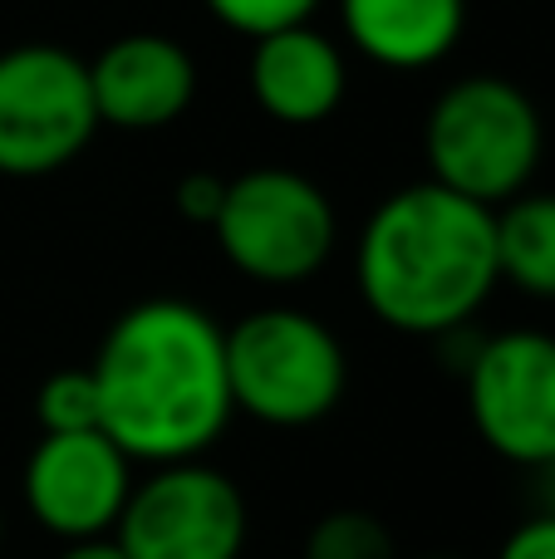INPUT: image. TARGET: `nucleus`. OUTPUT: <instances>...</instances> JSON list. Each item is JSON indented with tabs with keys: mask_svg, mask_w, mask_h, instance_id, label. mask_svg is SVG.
Instances as JSON below:
<instances>
[{
	"mask_svg": "<svg viewBox=\"0 0 555 559\" xmlns=\"http://www.w3.org/2000/svg\"><path fill=\"white\" fill-rule=\"evenodd\" d=\"M88 373L98 388V432L133 466L197 462L236 417L226 329L192 299L157 295L123 309Z\"/></svg>",
	"mask_w": 555,
	"mask_h": 559,
	"instance_id": "f257e3e1",
	"label": "nucleus"
},
{
	"mask_svg": "<svg viewBox=\"0 0 555 559\" xmlns=\"http://www.w3.org/2000/svg\"><path fill=\"white\" fill-rule=\"evenodd\" d=\"M354 285L369 314L399 334H458L501 285L497 212L438 182L399 187L364 222Z\"/></svg>",
	"mask_w": 555,
	"mask_h": 559,
	"instance_id": "f03ea898",
	"label": "nucleus"
},
{
	"mask_svg": "<svg viewBox=\"0 0 555 559\" xmlns=\"http://www.w3.org/2000/svg\"><path fill=\"white\" fill-rule=\"evenodd\" d=\"M541 153H546L541 108L531 104L527 88L501 74L452 79L423 118L428 182L492 212L527 192Z\"/></svg>",
	"mask_w": 555,
	"mask_h": 559,
	"instance_id": "7ed1b4c3",
	"label": "nucleus"
},
{
	"mask_svg": "<svg viewBox=\"0 0 555 559\" xmlns=\"http://www.w3.org/2000/svg\"><path fill=\"white\" fill-rule=\"evenodd\" d=\"M226 378L236 413L261 427L300 432L340 407L350 358L324 319L291 305H265L226 329Z\"/></svg>",
	"mask_w": 555,
	"mask_h": 559,
	"instance_id": "20e7f679",
	"label": "nucleus"
},
{
	"mask_svg": "<svg viewBox=\"0 0 555 559\" xmlns=\"http://www.w3.org/2000/svg\"><path fill=\"white\" fill-rule=\"evenodd\" d=\"M212 236L236 275L285 289L330 265L340 216L315 177L295 167H251L226 182Z\"/></svg>",
	"mask_w": 555,
	"mask_h": 559,
	"instance_id": "39448f33",
	"label": "nucleus"
},
{
	"mask_svg": "<svg viewBox=\"0 0 555 559\" xmlns=\"http://www.w3.org/2000/svg\"><path fill=\"white\" fill-rule=\"evenodd\" d=\"M98 133L88 64L59 45L0 55V177H49Z\"/></svg>",
	"mask_w": 555,
	"mask_h": 559,
	"instance_id": "423d86ee",
	"label": "nucleus"
},
{
	"mask_svg": "<svg viewBox=\"0 0 555 559\" xmlns=\"http://www.w3.org/2000/svg\"><path fill=\"white\" fill-rule=\"evenodd\" d=\"M114 540L128 559H241L251 540L246 496L206 456L147 466L133 481Z\"/></svg>",
	"mask_w": 555,
	"mask_h": 559,
	"instance_id": "0eeeda50",
	"label": "nucleus"
},
{
	"mask_svg": "<svg viewBox=\"0 0 555 559\" xmlns=\"http://www.w3.org/2000/svg\"><path fill=\"white\" fill-rule=\"evenodd\" d=\"M468 413L477 437L511 466H546L555 456V334L507 329L472 348Z\"/></svg>",
	"mask_w": 555,
	"mask_h": 559,
	"instance_id": "6e6552de",
	"label": "nucleus"
},
{
	"mask_svg": "<svg viewBox=\"0 0 555 559\" xmlns=\"http://www.w3.org/2000/svg\"><path fill=\"white\" fill-rule=\"evenodd\" d=\"M133 481V462L94 427V432L39 437L20 472V496L39 531L74 545L118 531Z\"/></svg>",
	"mask_w": 555,
	"mask_h": 559,
	"instance_id": "1a4fd4ad",
	"label": "nucleus"
},
{
	"mask_svg": "<svg viewBox=\"0 0 555 559\" xmlns=\"http://www.w3.org/2000/svg\"><path fill=\"white\" fill-rule=\"evenodd\" d=\"M98 128L123 133H157L177 123L197 98V64L173 35L133 29L118 35L88 59Z\"/></svg>",
	"mask_w": 555,
	"mask_h": 559,
	"instance_id": "9d476101",
	"label": "nucleus"
},
{
	"mask_svg": "<svg viewBox=\"0 0 555 559\" xmlns=\"http://www.w3.org/2000/svg\"><path fill=\"white\" fill-rule=\"evenodd\" d=\"M251 98L271 123L281 128H315L340 114L350 94V64L344 49L324 29L291 25L265 39H251V64H246Z\"/></svg>",
	"mask_w": 555,
	"mask_h": 559,
	"instance_id": "9b49d317",
	"label": "nucleus"
},
{
	"mask_svg": "<svg viewBox=\"0 0 555 559\" xmlns=\"http://www.w3.org/2000/svg\"><path fill=\"white\" fill-rule=\"evenodd\" d=\"M340 29L369 64L418 74L458 49L468 0H340Z\"/></svg>",
	"mask_w": 555,
	"mask_h": 559,
	"instance_id": "f8f14e48",
	"label": "nucleus"
},
{
	"mask_svg": "<svg viewBox=\"0 0 555 559\" xmlns=\"http://www.w3.org/2000/svg\"><path fill=\"white\" fill-rule=\"evenodd\" d=\"M497 271L531 299H555V192H521L497 206Z\"/></svg>",
	"mask_w": 555,
	"mask_h": 559,
	"instance_id": "ddd939ff",
	"label": "nucleus"
},
{
	"mask_svg": "<svg viewBox=\"0 0 555 559\" xmlns=\"http://www.w3.org/2000/svg\"><path fill=\"white\" fill-rule=\"evenodd\" d=\"M300 559H399V540L374 511L344 506L310 525Z\"/></svg>",
	"mask_w": 555,
	"mask_h": 559,
	"instance_id": "4468645a",
	"label": "nucleus"
},
{
	"mask_svg": "<svg viewBox=\"0 0 555 559\" xmlns=\"http://www.w3.org/2000/svg\"><path fill=\"white\" fill-rule=\"evenodd\" d=\"M35 423L39 437L59 432H94L98 427V388L88 368H59L35 393Z\"/></svg>",
	"mask_w": 555,
	"mask_h": 559,
	"instance_id": "2eb2a0df",
	"label": "nucleus"
},
{
	"mask_svg": "<svg viewBox=\"0 0 555 559\" xmlns=\"http://www.w3.org/2000/svg\"><path fill=\"white\" fill-rule=\"evenodd\" d=\"M212 10L216 25H226L232 35L265 39L275 29L310 25V15L320 10V0H202Z\"/></svg>",
	"mask_w": 555,
	"mask_h": 559,
	"instance_id": "dca6fc26",
	"label": "nucleus"
},
{
	"mask_svg": "<svg viewBox=\"0 0 555 559\" xmlns=\"http://www.w3.org/2000/svg\"><path fill=\"white\" fill-rule=\"evenodd\" d=\"M222 192H226L222 177L192 173V177H182V182H177V212H182L192 226H212L216 212H222Z\"/></svg>",
	"mask_w": 555,
	"mask_h": 559,
	"instance_id": "f3484780",
	"label": "nucleus"
},
{
	"mask_svg": "<svg viewBox=\"0 0 555 559\" xmlns=\"http://www.w3.org/2000/svg\"><path fill=\"white\" fill-rule=\"evenodd\" d=\"M497 559H555V515H531L501 540Z\"/></svg>",
	"mask_w": 555,
	"mask_h": 559,
	"instance_id": "a211bd4d",
	"label": "nucleus"
},
{
	"mask_svg": "<svg viewBox=\"0 0 555 559\" xmlns=\"http://www.w3.org/2000/svg\"><path fill=\"white\" fill-rule=\"evenodd\" d=\"M55 559H128L123 555V545L114 540V535H98V540H74V545H64Z\"/></svg>",
	"mask_w": 555,
	"mask_h": 559,
	"instance_id": "6ab92c4d",
	"label": "nucleus"
},
{
	"mask_svg": "<svg viewBox=\"0 0 555 559\" xmlns=\"http://www.w3.org/2000/svg\"><path fill=\"white\" fill-rule=\"evenodd\" d=\"M536 481H541V515H555V456L546 466H536Z\"/></svg>",
	"mask_w": 555,
	"mask_h": 559,
	"instance_id": "aec40b11",
	"label": "nucleus"
},
{
	"mask_svg": "<svg viewBox=\"0 0 555 559\" xmlns=\"http://www.w3.org/2000/svg\"><path fill=\"white\" fill-rule=\"evenodd\" d=\"M418 559H468V555H418Z\"/></svg>",
	"mask_w": 555,
	"mask_h": 559,
	"instance_id": "412c9836",
	"label": "nucleus"
},
{
	"mask_svg": "<svg viewBox=\"0 0 555 559\" xmlns=\"http://www.w3.org/2000/svg\"><path fill=\"white\" fill-rule=\"evenodd\" d=\"M0 545H5V515H0Z\"/></svg>",
	"mask_w": 555,
	"mask_h": 559,
	"instance_id": "4be33fe9",
	"label": "nucleus"
}]
</instances>
